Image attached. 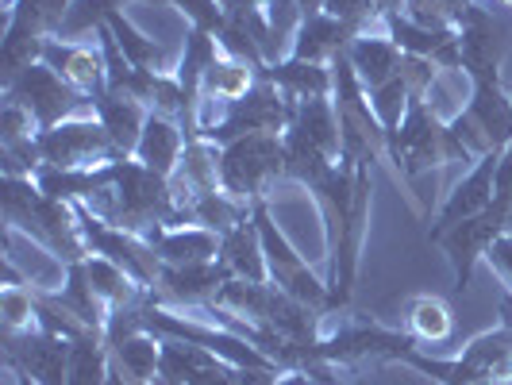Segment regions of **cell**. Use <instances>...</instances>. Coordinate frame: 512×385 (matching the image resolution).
I'll return each instance as SVG.
<instances>
[{
    "label": "cell",
    "instance_id": "cell-1",
    "mask_svg": "<svg viewBox=\"0 0 512 385\" xmlns=\"http://www.w3.org/2000/svg\"><path fill=\"white\" fill-rule=\"evenodd\" d=\"M112 185H116V228L151 235L158 228H178V205L170 178L147 170L135 158H116L112 162Z\"/></svg>",
    "mask_w": 512,
    "mask_h": 385
},
{
    "label": "cell",
    "instance_id": "cell-2",
    "mask_svg": "<svg viewBox=\"0 0 512 385\" xmlns=\"http://www.w3.org/2000/svg\"><path fill=\"white\" fill-rule=\"evenodd\" d=\"M285 135V131H282ZM274 131L243 135L220 147V185L243 205H258L266 189L285 178V139Z\"/></svg>",
    "mask_w": 512,
    "mask_h": 385
},
{
    "label": "cell",
    "instance_id": "cell-3",
    "mask_svg": "<svg viewBox=\"0 0 512 385\" xmlns=\"http://www.w3.org/2000/svg\"><path fill=\"white\" fill-rule=\"evenodd\" d=\"M4 89H8V101L24 104L43 131L58 128V124H66V120L97 116L93 101L81 97L74 85H66L47 62H35V66L20 70L12 81H4Z\"/></svg>",
    "mask_w": 512,
    "mask_h": 385
},
{
    "label": "cell",
    "instance_id": "cell-4",
    "mask_svg": "<svg viewBox=\"0 0 512 385\" xmlns=\"http://www.w3.org/2000/svg\"><path fill=\"white\" fill-rule=\"evenodd\" d=\"M35 147L43 166L51 170H104L116 158H124L97 116H81V120H66L58 128L39 131Z\"/></svg>",
    "mask_w": 512,
    "mask_h": 385
},
{
    "label": "cell",
    "instance_id": "cell-5",
    "mask_svg": "<svg viewBox=\"0 0 512 385\" xmlns=\"http://www.w3.org/2000/svg\"><path fill=\"white\" fill-rule=\"evenodd\" d=\"M389 151H393V166L401 181L412 185L416 174L447 162V124H439L424 101H412L401 128L389 135Z\"/></svg>",
    "mask_w": 512,
    "mask_h": 385
},
{
    "label": "cell",
    "instance_id": "cell-6",
    "mask_svg": "<svg viewBox=\"0 0 512 385\" xmlns=\"http://www.w3.org/2000/svg\"><path fill=\"white\" fill-rule=\"evenodd\" d=\"M459 47H462V70L474 77L478 85H501L497 70L505 58V27L493 20V12L470 4L459 20Z\"/></svg>",
    "mask_w": 512,
    "mask_h": 385
},
{
    "label": "cell",
    "instance_id": "cell-7",
    "mask_svg": "<svg viewBox=\"0 0 512 385\" xmlns=\"http://www.w3.org/2000/svg\"><path fill=\"white\" fill-rule=\"evenodd\" d=\"M512 231V224L501 216V212H493L486 208L482 216H470V220H462L455 224L451 231H443L436 243H443V251H447V262H451V270H455V289H466L470 285V274H474V266H478V258H486V251L505 235Z\"/></svg>",
    "mask_w": 512,
    "mask_h": 385
},
{
    "label": "cell",
    "instance_id": "cell-8",
    "mask_svg": "<svg viewBox=\"0 0 512 385\" xmlns=\"http://www.w3.org/2000/svg\"><path fill=\"white\" fill-rule=\"evenodd\" d=\"M231 282V274L216 262H197V266H162L158 282L151 289V301L174 308H205L216 305L220 289Z\"/></svg>",
    "mask_w": 512,
    "mask_h": 385
},
{
    "label": "cell",
    "instance_id": "cell-9",
    "mask_svg": "<svg viewBox=\"0 0 512 385\" xmlns=\"http://www.w3.org/2000/svg\"><path fill=\"white\" fill-rule=\"evenodd\" d=\"M8 347V366H16L35 385H66V366H70V339L54 332H4Z\"/></svg>",
    "mask_w": 512,
    "mask_h": 385
},
{
    "label": "cell",
    "instance_id": "cell-10",
    "mask_svg": "<svg viewBox=\"0 0 512 385\" xmlns=\"http://www.w3.org/2000/svg\"><path fill=\"white\" fill-rule=\"evenodd\" d=\"M497 162H501V151L482 154V158L466 170V178L447 193V201L439 205L436 220H432V231H428V239H432V243H436L443 231H451L455 224L470 220V216H482V212L493 205V178H497Z\"/></svg>",
    "mask_w": 512,
    "mask_h": 385
},
{
    "label": "cell",
    "instance_id": "cell-11",
    "mask_svg": "<svg viewBox=\"0 0 512 385\" xmlns=\"http://www.w3.org/2000/svg\"><path fill=\"white\" fill-rule=\"evenodd\" d=\"M170 385H239V366L185 339H162V370Z\"/></svg>",
    "mask_w": 512,
    "mask_h": 385
},
{
    "label": "cell",
    "instance_id": "cell-12",
    "mask_svg": "<svg viewBox=\"0 0 512 385\" xmlns=\"http://www.w3.org/2000/svg\"><path fill=\"white\" fill-rule=\"evenodd\" d=\"M43 62L66 85H74L81 97H101L108 93V66H104V51L93 43H66V39H47L43 47Z\"/></svg>",
    "mask_w": 512,
    "mask_h": 385
},
{
    "label": "cell",
    "instance_id": "cell-13",
    "mask_svg": "<svg viewBox=\"0 0 512 385\" xmlns=\"http://www.w3.org/2000/svg\"><path fill=\"white\" fill-rule=\"evenodd\" d=\"M220 266L228 270L235 282H255L266 285L270 282V270H266V251H262V235H258L255 212L231 228L228 235H220Z\"/></svg>",
    "mask_w": 512,
    "mask_h": 385
},
{
    "label": "cell",
    "instance_id": "cell-14",
    "mask_svg": "<svg viewBox=\"0 0 512 385\" xmlns=\"http://www.w3.org/2000/svg\"><path fill=\"white\" fill-rule=\"evenodd\" d=\"M347 62H351L355 77L362 81V89L374 93V89H382L385 81L397 77L401 47L389 39V31H366V35H355V39H351Z\"/></svg>",
    "mask_w": 512,
    "mask_h": 385
},
{
    "label": "cell",
    "instance_id": "cell-15",
    "mask_svg": "<svg viewBox=\"0 0 512 385\" xmlns=\"http://www.w3.org/2000/svg\"><path fill=\"white\" fill-rule=\"evenodd\" d=\"M93 108H97V120L104 124V131L112 135V143H116V151L131 158L135 147H139V135L147 128V116H151V108L143 101H135L128 93H101V97H93Z\"/></svg>",
    "mask_w": 512,
    "mask_h": 385
},
{
    "label": "cell",
    "instance_id": "cell-16",
    "mask_svg": "<svg viewBox=\"0 0 512 385\" xmlns=\"http://www.w3.org/2000/svg\"><path fill=\"white\" fill-rule=\"evenodd\" d=\"M185 143H189V135L181 128L178 120H166V116H147V128L139 135V147H135V162H143L147 170L154 174H162V178H174V170H178L181 154H185Z\"/></svg>",
    "mask_w": 512,
    "mask_h": 385
},
{
    "label": "cell",
    "instance_id": "cell-17",
    "mask_svg": "<svg viewBox=\"0 0 512 385\" xmlns=\"http://www.w3.org/2000/svg\"><path fill=\"white\" fill-rule=\"evenodd\" d=\"M147 239L158 251V258H162V266H197V262H216V255H220V235L208 228H197V224L158 228Z\"/></svg>",
    "mask_w": 512,
    "mask_h": 385
},
{
    "label": "cell",
    "instance_id": "cell-18",
    "mask_svg": "<svg viewBox=\"0 0 512 385\" xmlns=\"http://www.w3.org/2000/svg\"><path fill=\"white\" fill-rule=\"evenodd\" d=\"M351 39H355V31H351V27H343L339 20H332L328 12H320V16H308L305 24H301L297 39H293V54H289V58L332 66L339 54H347Z\"/></svg>",
    "mask_w": 512,
    "mask_h": 385
},
{
    "label": "cell",
    "instance_id": "cell-19",
    "mask_svg": "<svg viewBox=\"0 0 512 385\" xmlns=\"http://www.w3.org/2000/svg\"><path fill=\"white\" fill-rule=\"evenodd\" d=\"M85 274H89V282H93V289H97V297L104 301L108 312L139 308L147 301V293H151L139 278H131L120 262H112V258H104V255L85 258Z\"/></svg>",
    "mask_w": 512,
    "mask_h": 385
},
{
    "label": "cell",
    "instance_id": "cell-20",
    "mask_svg": "<svg viewBox=\"0 0 512 385\" xmlns=\"http://www.w3.org/2000/svg\"><path fill=\"white\" fill-rule=\"evenodd\" d=\"M470 120L482 128V135L489 139L493 151L512 147V97L501 85H478L474 81V97H470Z\"/></svg>",
    "mask_w": 512,
    "mask_h": 385
},
{
    "label": "cell",
    "instance_id": "cell-21",
    "mask_svg": "<svg viewBox=\"0 0 512 385\" xmlns=\"http://www.w3.org/2000/svg\"><path fill=\"white\" fill-rule=\"evenodd\" d=\"M289 128L305 131L308 139L324 154H332L335 162L343 158V131H339V108L332 97H305L293 104V120Z\"/></svg>",
    "mask_w": 512,
    "mask_h": 385
},
{
    "label": "cell",
    "instance_id": "cell-22",
    "mask_svg": "<svg viewBox=\"0 0 512 385\" xmlns=\"http://www.w3.org/2000/svg\"><path fill=\"white\" fill-rule=\"evenodd\" d=\"M262 77H270L278 89L289 97L305 101V97H332L335 93V70L324 62H301V58H285L278 66H266Z\"/></svg>",
    "mask_w": 512,
    "mask_h": 385
},
{
    "label": "cell",
    "instance_id": "cell-23",
    "mask_svg": "<svg viewBox=\"0 0 512 385\" xmlns=\"http://www.w3.org/2000/svg\"><path fill=\"white\" fill-rule=\"evenodd\" d=\"M282 139H285V178L301 181V185H308V189L316 193L324 181L332 178L335 158L320 151L305 131H297V128H285Z\"/></svg>",
    "mask_w": 512,
    "mask_h": 385
},
{
    "label": "cell",
    "instance_id": "cell-24",
    "mask_svg": "<svg viewBox=\"0 0 512 385\" xmlns=\"http://www.w3.org/2000/svg\"><path fill=\"white\" fill-rule=\"evenodd\" d=\"M258 77H262V70H255L251 62H239V58H228V54L220 51V58L208 66L201 97H205V101H224V104L243 101L258 85ZM201 97H197V101H201Z\"/></svg>",
    "mask_w": 512,
    "mask_h": 385
},
{
    "label": "cell",
    "instance_id": "cell-25",
    "mask_svg": "<svg viewBox=\"0 0 512 385\" xmlns=\"http://www.w3.org/2000/svg\"><path fill=\"white\" fill-rule=\"evenodd\" d=\"M112 351V366H120L135 385H154L158 370H162V339L151 332L128 335L120 343L108 347Z\"/></svg>",
    "mask_w": 512,
    "mask_h": 385
},
{
    "label": "cell",
    "instance_id": "cell-26",
    "mask_svg": "<svg viewBox=\"0 0 512 385\" xmlns=\"http://www.w3.org/2000/svg\"><path fill=\"white\" fill-rule=\"evenodd\" d=\"M108 27H112V35H116L120 51L128 54V62L135 66V70H154V74H174V70H178V66L170 62L166 47H162V43H154V39H147V35H143V31L124 16V8L108 20Z\"/></svg>",
    "mask_w": 512,
    "mask_h": 385
},
{
    "label": "cell",
    "instance_id": "cell-27",
    "mask_svg": "<svg viewBox=\"0 0 512 385\" xmlns=\"http://www.w3.org/2000/svg\"><path fill=\"white\" fill-rule=\"evenodd\" d=\"M112 370V351L101 332H85L70 339V366H66V385H104Z\"/></svg>",
    "mask_w": 512,
    "mask_h": 385
},
{
    "label": "cell",
    "instance_id": "cell-28",
    "mask_svg": "<svg viewBox=\"0 0 512 385\" xmlns=\"http://www.w3.org/2000/svg\"><path fill=\"white\" fill-rule=\"evenodd\" d=\"M470 97H474V77L466 70H439L436 81L424 93V104H428V112L436 116L439 124H455L470 108Z\"/></svg>",
    "mask_w": 512,
    "mask_h": 385
},
{
    "label": "cell",
    "instance_id": "cell-29",
    "mask_svg": "<svg viewBox=\"0 0 512 385\" xmlns=\"http://www.w3.org/2000/svg\"><path fill=\"white\" fill-rule=\"evenodd\" d=\"M124 8V0H70L66 16H62V27L54 39H66V43H81V35H97L116 12Z\"/></svg>",
    "mask_w": 512,
    "mask_h": 385
},
{
    "label": "cell",
    "instance_id": "cell-30",
    "mask_svg": "<svg viewBox=\"0 0 512 385\" xmlns=\"http://www.w3.org/2000/svg\"><path fill=\"white\" fill-rule=\"evenodd\" d=\"M0 320L4 332H39V293L24 282H8L0 289Z\"/></svg>",
    "mask_w": 512,
    "mask_h": 385
},
{
    "label": "cell",
    "instance_id": "cell-31",
    "mask_svg": "<svg viewBox=\"0 0 512 385\" xmlns=\"http://www.w3.org/2000/svg\"><path fill=\"white\" fill-rule=\"evenodd\" d=\"M455 332L451 308L443 305L439 297H416L409 305V335L420 343H447Z\"/></svg>",
    "mask_w": 512,
    "mask_h": 385
},
{
    "label": "cell",
    "instance_id": "cell-32",
    "mask_svg": "<svg viewBox=\"0 0 512 385\" xmlns=\"http://www.w3.org/2000/svg\"><path fill=\"white\" fill-rule=\"evenodd\" d=\"M474 0H405V12L412 24L428 27V31H455L462 20V12Z\"/></svg>",
    "mask_w": 512,
    "mask_h": 385
},
{
    "label": "cell",
    "instance_id": "cell-33",
    "mask_svg": "<svg viewBox=\"0 0 512 385\" xmlns=\"http://www.w3.org/2000/svg\"><path fill=\"white\" fill-rule=\"evenodd\" d=\"M409 104H412V93L405 89V81H401V77L385 81L382 89H374V93H370V108H374V116L382 120L385 135H393V131L401 128V120H405Z\"/></svg>",
    "mask_w": 512,
    "mask_h": 385
},
{
    "label": "cell",
    "instance_id": "cell-34",
    "mask_svg": "<svg viewBox=\"0 0 512 385\" xmlns=\"http://www.w3.org/2000/svg\"><path fill=\"white\" fill-rule=\"evenodd\" d=\"M324 12L339 20L343 27H351L355 35H366V31H385V16L378 12L374 0H328Z\"/></svg>",
    "mask_w": 512,
    "mask_h": 385
},
{
    "label": "cell",
    "instance_id": "cell-35",
    "mask_svg": "<svg viewBox=\"0 0 512 385\" xmlns=\"http://www.w3.org/2000/svg\"><path fill=\"white\" fill-rule=\"evenodd\" d=\"M493 212H501L512 224V147L501 151V162H497V178H493Z\"/></svg>",
    "mask_w": 512,
    "mask_h": 385
},
{
    "label": "cell",
    "instance_id": "cell-36",
    "mask_svg": "<svg viewBox=\"0 0 512 385\" xmlns=\"http://www.w3.org/2000/svg\"><path fill=\"white\" fill-rule=\"evenodd\" d=\"M486 258H489V266L501 274V282H505V289L512 293V231H505L493 247L486 251Z\"/></svg>",
    "mask_w": 512,
    "mask_h": 385
},
{
    "label": "cell",
    "instance_id": "cell-37",
    "mask_svg": "<svg viewBox=\"0 0 512 385\" xmlns=\"http://www.w3.org/2000/svg\"><path fill=\"white\" fill-rule=\"evenodd\" d=\"M278 370H239V385H278Z\"/></svg>",
    "mask_w": 512,
    "mask_h": 385
},
{
    "label": "cell",
    "instance_id": "cell-38",
    "mask_svg": "<svg viewBox=\"0 0 512 385\" xmlns=\"http://www.w3.org/2000/svg\"><path fill=\"white\" fill-rule=\"evenodd\" d=\"M378 4V12L382 16H397V12H405V0H374Z\"/></svg>",
    "mask_w": 512,
    "mask_h": 385
},
{
    "label": "cell",
    "instance_id": "cell-39",
    "mask_svg": "<svg viewBox=\"0 0 512 385\" xmlns=\"http://www.w3.org/2000/svg\"><path fill=\"white\" fill-rule=\"evenodd\" d=\"M297 4H301V12H305V20H308V16H320L328 0H297Z\"/></svg>",
    "mask_w": 512,
    "mask_h": 385
},
{
    "label": "cell",
    "instance_id": "cell-40",
    "mask_svg": "<svg viewBox=\"0 0 512 385\" xmlns=\"http://www.w3.org/2000/svg\"><path fill=\"white\" fill-rule=\"evenodd\" d=\"M104 385H135V382H131L120 366H112V370H108V382H104Z\"/></svg>",
    "mask_w": 512,
    "mask_h": 385
},
{
    "label": "cell",
    "instance_id": "cell-41",
    "mask_svg": "<svg viewBox=\"0 0 512 385\" xmlns=\"http://www.w3.org/2000/svg\"><path fill=\"white\" fill-rule=\"evenodd\" d=\"M8 370H12V385H35V382H31V378H27V374H20L16 366H8Z\"/></svg>",
    "mask_w": 512,
    "mask_h": 385
}]
</instances>
